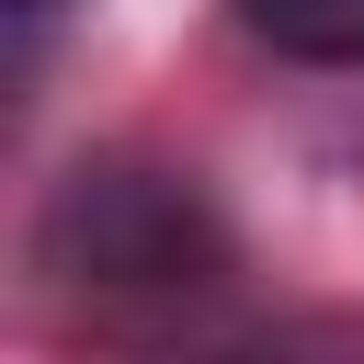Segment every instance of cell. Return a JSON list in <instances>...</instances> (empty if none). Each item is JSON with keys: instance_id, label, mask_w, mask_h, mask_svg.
<instances>
[{"instance_id": "cell-1", "label": "cell", "mask_w": 364, "mask_h": 364, "mask_svg": "<svg viewBox=\"0 0 364 364\" xmlns=\"http://www.w3.org/2000/svg\"><path fill=\"white\" fill-rule=\"evenodd\" d=\"M34 262L80 296H193L228 273V228L205 216V193L182 171H148V159H80L57 193H46V228H34Z\"/></svg>"}, {"instance_id": "cell-2", "label": "cell", "mask_w": 364, "mask_h": 364, "mask_svg": "<svg viewBox=\"0 0 364 364\" xmlns=\"http://www.w3.org/2000/svg\"><path fill=\"white\" fill-rule=\"evenodd\" d=\"M239 23L296 68H364V0H239Z\"/></svg>"}]
</instances>
